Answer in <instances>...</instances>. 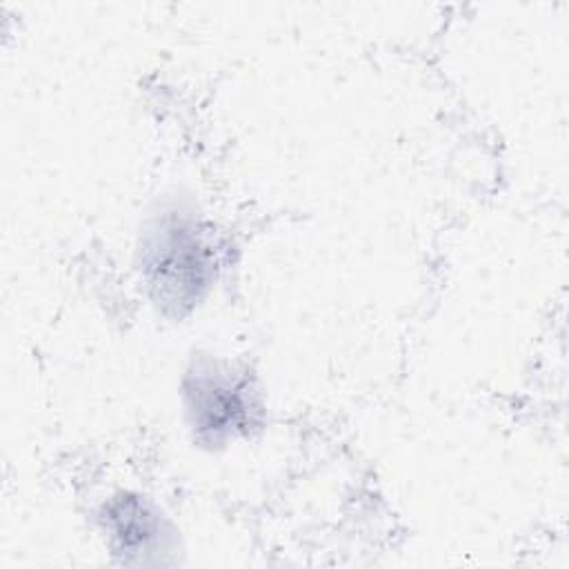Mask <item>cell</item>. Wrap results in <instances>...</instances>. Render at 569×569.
Here are the masks:
<instances>
[{
  "instance_id": "cell-3",
  "label": "cell",
  "mask_w": 569,
  "mask_h": 569,
  "mask_svg": "<svg viewBox=\"0 0 569 569\" xmlns=\"http://www.w3.org/2000/svg\"><path fill=\"white\" fill-rule=\"evenodd\" d=\"M91 527L113 562L124 567H164L178 562L182 538L176 518L151 491L118 485L98 496Z\"/></svg>"
},
{
  "instance_id": "cell-2",
  "label": "cell",
  "mask_w": 569,
  "mask_h": 569,
  "mask_svg": "<svg viewBox=\"0 0 569 569\" xmlns=\"http://www.w3.org/2000/svg\"><path fill=\"white\" fill-rule=\"evenodd\" d=\"M178 422L187 442L222 456L256 442L269 425V398L260 373L240 356L193 349L176 382Z\"/></svg>"
},
{
  "instance_id": "cell-1",
  "label": "cell",
  "mask_w": 569,
  "mask_h": 569,
  "mask_svg": "<svg viewBox=\"0 0 569 569\" xmlns=\"http://www.w3.org/2000/svg\"><path fill=\"white\" fill-rule=\"evenodd\" d=\"M231 269V238L191 191L158 196L140 216L131 244L133 284L164 322H187L211 305Z\"/></svg>"
}]
</instances>
